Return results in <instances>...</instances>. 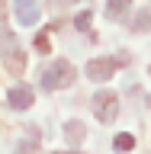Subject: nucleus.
I'll return each instance as SVG.
<instances>
[{
    "label": "nucleus",
    "instance_id": "obj_1",
    "mask_svg": "<svg viewBox=\"0 0 151 154\" xmlns=\"http://www.w3.org/2000/svg\"><path fill=\"white\" fill-rule=\"evenodd\" d=\"M74 77H77V71H74V64L71 61H64V58H58V61H52L48 67H42V90H61V87H71L74 84Z\"/></svg>",
    "mask_w": 151,
    "mask_h": 154
},
{
    "label": "nucleus",
    "instance_id": "obj_2",
    "mask_svg": "<svg viewBox=\"0 0 151 154\" xmlns=\"http://www.w3.org/2000/svg\"><path fill=\"white\" fill-rule=\"evenodd\" d=\"M0 61L10 74H23L26 67V51L19 48V38L13 32H0Z\"/></svg>",
    "mask_w": 151,
    "mask_h": 154
},
{
    "label": "nucleus",
    "instance_id": "obj_3",
    "mask_svg": "<svg viewBox=\"0 0 151 154\" xmlns=\"http://www.w3.org/2000/svg\"><path fill=\"white\" fill-rule=\"evenodd\" d=\"M129 58L125 55H119V58H93V61H87V67H84V74L90 77V80H109V77L116 74V67H122Z\"/></svg>",
    "mask_w": 151,
    "mask_h": 154
},
{
    "label": "nucleus",
    "instance_id": "obj_4",
    "mask_svg": "<svg viewBox=\"0 0 151 154\" xmlns=\"http://www.w3.org/2000/svg\"><path fill=\"white\" fill-rule=\"evenodd\" d=\"M93 112L100 122H113L116 112H119V96L113 93V90H100V93L93 96Z\"/></svg>",
    "mask_w": 151,
    "mask_h": 154
},
{
    "label": "nucleus",
    "instance_id": "obj_5",
    "mask_svg": "<svg viewBox=\"0 0 151 154\" xmlns=\"http://www.w3.org/2000/svg\"><path fill=\"white\" fill-rule=\"evenodd\" d=\"M13 16L19 19V26H36L42 16L39 0H13Z\"/></svg>",
    "mask_w": 151,
    "mask_h": 154
},
{
    "label": "nucleus",
    "instance_id": "obj_6",
    "mask_svg": "<svg viewBox=\"0 0 151 154\" xmlns=\"http://www.w3.org/2000/svg\"><path fill=\"white\" fill-rule=\"evenodd\" d=\"M32 100H36V93H32L29 84H16V87H10V93H7V103L13 109H29Z\"/></svg>",
    "mask_w": 151,
    "mask_h": 154
},
{
    "label": "nucleus",
    "instance_id": "obj_7",
    "mask_svg": "<svg viewBox=\"0 0 151 154\" xmlns=\"http://www.w3.org/2000/svg\"><path fill=\"white\" fill-rule=\"evenodd\" d=\"M132 10V0H106V19H122Z\"/></svg>",
    "mask_w": 151,
    "mask_h": 154
},
{
    "label": "nucleus",
    "instance_id": "obj_8",
    "mask_svg": "<svg viewBox=\"0 0 151 154\" xmlns=\"http://www.w3.org/2000/svg\"><path fill=\"white\" fill-rule=\"evenodd\" d=\"M148 29H151V7H145L132 16V32H148Z\"/></svg>",
    "mask_w": 151,
    "mask_h": 154
},
{
    "label": "nucleus",
    "instance_id": "obj_9",
    "mask_svg": "<svg viewBox=\"0 0 151 154\" xmlns=\"http://www.w3.org/2000/svg\"><path fill=\"white\" fill-rule=\"evenodd\" d=\"M64 138L71 144H80V141H84V122H77V119H74V122H68L64 125Z\"/></svg>",
    "mask_w": 151,
    "mask_h": 154
},
{
    "label": "nucleus",
    "instance_id": "obj_10",
    "mask_svg": "<svg viewBox=\"0 0 151 154\" xmlns=\"http://www.w3.org/2000/svg\"><path fill=\"white\" fill-rule=\"evenodd\" d=\"M113 148H116V151H129V148H135V138L129 132H122V135H116V138H113Z\"/></svg>",
    "mask_w": 151,
    "mask_h": 154
},
{
    "label": "nucleus",
    "instance_id": "obj_11",
    "mask_svg": "<svg viewBox=\"0 0 151 154\" xmlns=\"http://www.w3.org/2000/svg\"><path fill=\"white\" fill-rule=\"evenodd\" d=\"M74 26L80 29V32H87V29H90V10H84V13H77V16H74Z\"/></svg>",
    "mask_w": 151,
    "mask_h": 154
},
{
    "label": "nucleus",
    "instance_id": "obj_12",
    "mask_svg": "<svg viewBox=\"0 0 151 154\" xmlns=\"http://www.w3.org/2000/svg\"><path fill=\"white\" fill-rule=\"evenodd\" d=\"M148 106H151V96H148Z\"/></svg>",
    "mask_w": 151,
    "mask_h": 154
}]
</instances>
